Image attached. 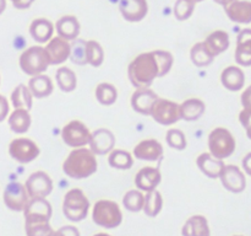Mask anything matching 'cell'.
Returning <instances> with one entry per match:
<instances>
[{
    "label": "cell",
    "mask_w": 251,
    "mask_h": 236,
    "mask_svg": "<svg viewBox=\"0 0 251 236\" xmlns=\"http://www.w3.org/2000/svg\"><path fill=\"white\" fill-rule=\"evenodd\" d=\"M173 63V54L168 51L145 52L129 64L127 78L136 88H150L156 79L163 78L171 71Z\"/></svg>",
    "instance_id": "obj_1"
},
{
    "label": "cell",
    "mask_w": 251,
    "mask_h": 236,
    "mask_svg": "<svg viewBox=\"0 0 251 236\" xmlns=\"http://www.w3.org/2000/svg\"><path fill=\"white\" fill-rule=\"evenodd\" d=\"M98 161L96 154L87 148H76L63 162V171L73 179H83L96 174Z\"/></svg>",
    "instance_id": "obj_2"
},
{
    "label": "cell",
    "mask_w": 251,
    "mask_h": 236,
    "mask_svg": "<svg viewBox=\"0 0 251 236\" xmlns=\"http://www.w3.org/2000/svg\"><path fill=\"white\" fill-rule=\"evenodd\" d=\"M19 65L25 74L29 76L43 74L50 65L46 48L42 46H32L22 52Z\"/></svg>",
    "instance_id": "obj_3"
},
{
    "label": "cell",
    "mask_w": 251,
    "mask_h": 236,
    "mask_svg": "<svg viewBox=\"0 0 251 236\" xmlns=\"http://www.w3.org/2000/svg\"><path fill=\"white\" fill-rule=\"evenodd\" d=\"M92 220L96 225L105 229H114L122 224L123 213L118 203L108 199L96 202L92 209Z\"/></svg>",
    "instance_id": "obj_4"
},
{
    "label": "cell",
    "mask_w": 251,
    "mask_h": 236,
    "mask_svg": "<svg viewBox=\"0 0 251 236\" xmlns=\"http://www.w3.org/2000/svg\"><path fill=\"white\" fill-rule=\"evenodd\" d=\"M90 201L82 189L73 188L66 192L63 201V213L70 221H81L87 216Z\"/></svg>",
    "instance_id": "obj_5"
},
{
    "label": "cell",
    "mask_w": 251,
    "mask_h": 236,
    "mask_svg": "<svg viewBox=\"0 0 251 236\" xmlns=\"http://www.w3.org/2000/svg\"><path fill=\"white\" fill-rule=\"evenodd\" d=\"M235 145L234 137L227 128L217 127L208 135V152L218 160L229 157L235 151Z\"/></svg>",
    "instance_id": "obj_6"
},
{
    "label": "cell",
    "mask_w": 251,
    "mask_h": 236,
    "mask_svg": "<svg viewBox=\"0 0 251 236\" xmlns=\"http://www.w3.org/2000/svg\"><path fill=\"white\" fill-rule=\"evenodd\" d=\"M91 134L87 125L81 120L74 119L70 120L68 124H65L61 129V139L68 147L74 148H83L88 145L91 139Z\"/></svg>",
    "instance_id": "obj_7"
},
{
    "label": "cell",
    "mask_w": 251,
    "mask_h": 236,
    "mask_svg": "<svg viewBox=\"0 0 251 236\" xmlns=\"http://www.w3.org/2000/svg\"><path fill=\"white\" fill-rule=\"evenodd\" d=\"M39 147L28 138H15L9 144V154L20 164H29L39 156Z\"/></svg>",
    "instance_id": "obj_8"
},
{
    "label": "cell",
    "mask_w": 251,
    "mask_h": 236,
    "mask_svg": "<svg viewBox=\"0 0 251 236\" xmlns=\"http://www.w3.org/2000/svg\"><path fill=\"white\" fill-rule=\"evenodd\" d=\"M150 116L162 125H172L180 119L179 103L167 98L158 97L151 107Z\"/></svg>",
    "instance_id": "obj_9"
},
{
    "label": "cell",
    "mask_w": 251,
    "mask_h": 236,
    "mask_svg": "<svg viewBox=\"0 0 251 236\" xmlns=\"http://www.w3.org/2000/svg\"><path fill=\"white\" fill-rule=\"evenodd\" d=\"M51 206L46 198H29L24 209L25 224L49 223L51 218Z\"/></svg>",
    "instance_id": "obj_10"
},
{
    "label": "cell",
    "mask_w": 251,
    "mask_h": 236,
    "mask_svg": "<svg viewBox=\"0 0 251 236\" xmlns=\"http://www.w3.org/2000/svg\"><path fill=\"white\" fill-rule=\"evenodd\" d=\"M5 206L14 211H24L29 201V196L25 184L20 182H11L7 184L2 193Z\"/></svg>",
    "instance_id": "obj_11"
},
{
    "label": "cell",
    "mask_w": 251,
    "mask_h": 236,
    "mask_svg": "<svg viewBox=\"0 0 251 236\" xmlns=\"http://www.w3.org/2000/svg\"><path fill=\"white\" fill-rule=\"evenodd\" d=\"M25 187L29 198H46L53 191V181L47 172L37 171L27 178Z\"/></svg>",
    "instance_id": "obj_12"
},
{
    "label": "cell",
    "mask_w": 251,
    "mask_h": 236,
    "mask_svg": "<svg viewBox=\"0 0 251 236\" xmlns=\"http://www.w3.org/2000/svg\"><path fill=\"white\" fill-rule=\"evenodd\" d=\"M218 178L223 187L233 193H240L247 187V178L242 170L235 165H225Z\"/></svg>",
    "instance_id": "obj_13"
},
{
    "label": "cell",
    "mask_w": 251,
    "mask_h": 236,
    "mask_svg": "<svg viewBox=\"0 0 251 236\" xmlns=\"http://www.w3.org/2000/svg\"><path fill=\"white\" fill-rule=\"evenodd\" d=\"M48 53L50 65H60L70 58L71 43L61 37H51L44 47Z\"/></svg>",
    "instance_id": "obj_14"
},
{
    "label": "cell",
    "mask_w": 251,
    "mask_h": 236,
    "mask_svg": "<svg viewBox=\"0 0 251 236\" xmlns=\"http://www.w3.org/2000/svg\"><path fill=\"white\" fill-rule=\"evenodd\" d=\"M132 156L142 161H161L163 157V145L156 139L141 140L132 150Z\"/></svg>",
    "instance_id": "obj_15"
},
{
    "label": "cell",
    "mask_w": 251,
    "mask_h": 236,
    "mask_svg": "<svg viewBox=\"0 0 251 236\" xmlns=\"http://www.w3.org/2000/svg\"><path fill=\"white\" fill-rule=\"evenodd\" d=\"M90 149L96 155L109 154L115 147V137L107 128H100L91 134Z\"/></svg>",
    "instance_id": "obj_16"
},
{
    "label": "cell",
    "mask_w": 251,
    "mask_h": 236,
    "mask_svg": "<svg viewBox=\"0 0 251 236\" xmlns=\"http://www.w3.org/2000/svg\"><path fill=\"white\" fill-rule=\"evenodd\" d=\"M119 11L127 22H140L149 14L147 0H120Z\"/></svg>",
    "instance_id": "obj_17"
},
{
    "label": "cell",
    "mask_w": 251,
    "mask_h": 236,
    "mask_svg": "<svg viewBox=\"0 0 251 236\" xmlns=\"http://www.w3.org/2000/svg\"><path fill=\"white\" fill-rule=\"evenodd\" d=\"M162 181V174L159 169L152 166L142 167L135 176V186L142 192H150L157 188Z\"/></svg>",
    "instance_id": "obj_18"
},
{
    "label": "cell",
    "mask_w": 251,
    "mask_h": 236,
    "mask_svg": "<svg viewBox=\"0 0 251 236\" xmlns=\"http://www.w3.org/2000/svg\"><path fill=\"white\" fill-rule=\"evenodd\" d=\"M158 98L157 93L152 91L150 88H137L135 92L131 95V107L134 111H136L140 115L150 116L151 112V107L154 103V101Z\"/></svg>",
    "instance_id": "obj_19"
},
{
    "label": "cell",
    "mask_w": 251,
    "mask_h": 236,
    "mask_svg": "<svg viewBox=\"0 0 251 236\" xmlns=\"http://www.w3.org/2000/svg\"><path fill=\"white\" fill-rule=\"evenodd\" d=\"M226 15L235 24H251V1L249 0H233L225 6Z\"/></svg>",
    "instance_id": "obj_20"
},
{
    "label": "cell",
    "mask_w": 251,
    "mask_h": 236,
    "mask_svg": "<svg viewBox=\"0 0 251 236\" xmlns=\"http://www.w3.org/2000/svg\"><path fill=\"white\" fill-rule=\"evenodd\" d=\"M235 61L240 66H251V29H244L237 37Z\"/></svg>",
    "instance_id": "obj_21"
},
{
    "label": "cell",
    "mask_w": 251,
    "mask_h": 236,
    "mask_svg": "<svg viewBox=\"0 0 251 236\" xmlns=\"http://www.w3.org/2000/svg\"><path fill=\"white\" fill-rule=\"evenodd\" d=\"M56 33L59 37L71 42L78 38V34L81 31V25L78 22L77 17L73 15H65L61 16L55 24Z\"/></svg>",
    "instance_id": "obj_22"
},
{
    "label": "cell",
    "mask_w": 251,
    "mask_h": 236,
    "mask_svg": "<svg viewBox=\"0 0 251 236\" xmlns=\"http://www.w3.org/2000/svg\"><path fill=\"white\" fill-rule=\"evenodd\" d=\"M221 83L227 90L239 91L245 85V74L240 66H227L221 74Z\"/></svg>",
    "instance_id": "obj_23"
},
{
    "label": "cell",
    "mask_w": 251,
    "mask_h": 236,
    "mask_svg": "<svg viewBox=\"0 0 251 236\" xmlns=\"http://www.w3.org/2000/svg\"><path fill=\"white\" fill-rule=\"evenodd\" d=\"M55 26L48 19H36L29 25V34L38 43H47L53 37Z\"/></svg>",
    "instance_id": "obj_24"
},
{
    "label": "cell",
    "mask_w": 251,
    "mask_h": 236,
    "mask_svg": "<svg viewBox=\"0 0 251 236\" xmlns=\"http://www.w3.org/2000/svg\"><path fill=\"white\" fill-rule=\"evenodd\" d=\"M203 44L206 46L207 51L216 58V57L225 53L229 48V34L226 31H223V30L213 31L212 33H210L206 37V39L203 41Z\"/></svg>",
    "instance_id": "obj_25"
},
{
    "label": "cell",
    "mask_w": 251,
    "mask_h": 236,
    "mask_svg": "<svg viewBox=\"0 0 251 236\" xmlns=\"http://www.w3.org/2000/svg\"><path fill=\"white\" fill-rule=\"evenodd\" d=\"M196 165H198L199 170L207 177L218 178L226 164L223 162V160H218L213 157L210 152H202L196 159Z\"/></svg>",
    "instance_id": "obj_26"
},
{
    "label": "cell",
    "mask_w": 251,
    "mask_h": 236,
    "mask_svg": "<svg viewBox=\"0 0 251 236\" xmlns=\"http://www.w3.org/2000/svg\"><path fill=\"white\" fill-rule=\"evenodd\" d=\"M206 111V105L200 98H188L179 105V116L180 119L193 122L202 117Z\"/></svg>",
    "instance_id": "obj_27"
},
{
    "label": "cell",
    "mask_w": 251,
    "mask_h": 236,
    "mask_svg": "<svg viewBox=\"0 0 251 236\" xmlns=\"http://www.w3.org/2000/svg\"><path fill=\"white\" fill-rule=\"evenodd\" d=\"M183 236H211L207 219L203 215H193L185 221L181 229Z\"/></svg>",
    "instance_id": "obj_28"
},
{
    "label": "cell",
    "mask_w": 251,
    "mask_h": 236,
    "mask_svg": "<svg viewBox=\"0 0 251 236\" xmlns=\"http://www.w3.org/2000/svg\"><path fill=\"white\" fill-rule=\"evenodd\" d=\"M28 88L33 97L36 98H46L51 95L54 90V85L51 79L48 75L39 74V75L31 76L28 81Z\"/></svg>",
    "instance_id": "obj_29"
},
{
    "label": "cell",
    "mask_w": 251,
    "mask_h": 236,
    "mask_svg": "<svg viewBox=\"0 0 251 236\" xmlns=\"http://www.w3.org/2000/svg\"><path fill=\"white\" fill-rule=\"evenodd\" d=\"M7 123H9L10 129L16 133V134H24V133L28 132L32 123L29 111L22 110V108H15L10 113L9 118H7Z\"/></svg>",
    "instance_id": "obj_30"
},
{
    "label": "cell",
    "mask_w": 251,
    "mask_h": 236,
    "mask_svg": "<svg viewBox=\"0 0 251 236\" xmlns=\"http://www.w3.org/2000/svg\"><path fill=\"white\" fill-rule=\"evenodd\" d=\"M11 103L14 108H22L29 111L33 103V95L29 91L28 86L20 84L11 92Z\"/></svg>",
    "instance_id": "obj_31"
},
{
    "label": "cell",
    "mask_w": 251,
    "mask_h": 236,
    "mask_svg": "<svg viewBox=\"0 0 251 236\" xmlns=\"http://www.w3.org/2000/svg\"><path fill=\"white\" fill-rule=\"evenodd\" d=\"M56 84L58 88H60L63 92H71L77 86V76L68 66H60L55 73Z\"/></svg>",
    "instance_id": "obj_32"
},
{
    "label": "cell",
    "mask_w": 251,
    "mask_h": 236,
    "mask_svg": "<svg viewBox=\"0 0 251 236\" xmlns=\"http://www.w3.org/2000/svg\"><path fill=\"white\" fill-rule=\"evenodd\" d=\"M162 208H163L162 194L157 189L146 192V194L144 196V206H142V210L145 211V214L147 216L154 218L161 213Z\"/></svg>",
    "instance_id": "obj_33"
},
{
    "label": "cell",
    "mask_w": 251,
    "mask_h": 236,
    "mask_svg": "<svg viewBox=\"0 0 251 236\" xmlns=\"http://www.w3.org/2000/svg\"><path fill=\"white\" fill-rule=\"evenodd\" d=\"M108 162L112 167L118 170H129L134 164V156L129 151L120 149H113L108 156Z\"/></svg>",
    "instance_id": "obj_34"
},
{
    "label": "cell",
    "mask_w": 251,
    "mask_h": 236,
    "mask_svg": "<svg viewBox=\"0 0 251 236\" xmlns=\"http://www.w3.org/2000/svg\"><path fill=\"white\" fill-rule=\"evenodd\" d=\"M190 59L196 66L199 68H203V66H207L215 60V57L207 51L206 46L203 44V42H198L196 44H194L193 48L190 49Z\"/></svg>",
    "instance_id": "obj_35"
},
{
    "label": "cell",
    "mask_w": 251,
    "mask_h": 236,
    "mask_svg": "<svg viewBox=\"0 0 251 236\" xmlns=\"http://www.w3.org/2000/svg\"><path fill=\"white\" fill-rule=\"evenodd\" d=\"M96 98L103 106H112L118 98V90L114 85L109 83L98 84L95 91Z\"/></svg>",
    "instance_id": "obj_36"
},
{
    "label": "cell",
    "mask_w": 251,
    "mask_h": 236,
    "mask_svg": "<svg viewBox=\"0 0 251 236\" xmlns=\"http://www.w3.org/2000/svg\"><path fill=\"white\" fill-rule=\"evenodd\" d=\"M86 61L93 68H98L104 61V51L96 41H86Z\"/></svg>",
    "instance_id": "obj_37"
},
{
    "label": "cell",
    "mask_w": 251,
    "mask_h": 236,
    "mask_svg": "<svg viewBox=\"0 0 251 236\" xmlns=\"http://www.w3.org/2000/svg\"><path fill=\"white\" fill-rule=\"evenodd\" d=\"M144 196L145 194L140 189H131L125 193L124 198H123V206L127 210L137 213V211L142 210V206H144Z\"/></svg>",
    "instance_id": "obj_38"
},
{
    "label": "cell",
    "mask_w": 251,
    "mask_h": 236,
    "mask_svg": "<svg viewBox=\"0 0 251 236\" xmlns=\"http://www.w3.org/2000/svg\"><path fill=\"white\" fill-rule=\"evenodd\" d=\"M71 43V52H70V58L74 64L77 65H85L87 64L86 61V41L80 38H76Z\"/></svg>",
    "instance_id": "obj_39"
},
{
    "label": "cell",
    "mask_w": 251,
    "mask_h": 236,
    "mask_svg": "<svg viewBox=\"0 0 251 236\" xmlns=\"http://www.w3.org/2000/svg\"><path fill=\"white\" fill-rule=\"evenodd\" d=\"M196 4L189 0H176L174 4V16L179 21H186L194 14Z\"/></svg>",
    "instance_id": "obj_40"
},
{
    "label": "cell",
    "mask_w": 251,
    "mask_h": 236,
    "mask_svg": "<svg viewBox=\"0 0 251 236\" xmlns=\"http://www.w3.org/2000/svg\"><path fill=\"white\" fill-rule=\"evenodd\" d=\"M166 142L172 149L176 150H184L186 148V137L180 129H176V128H172L168 129L166 134Z\"/></svg>",
    "instance_id": "obj_41"
},
{
    "label": "cell",
    "mask_w": 251,
    "mask_h": 236,
    "mask_svg": "<svg viewBox=\"0 0 251 236\" xmlns=\"http://www.w3.org/2000/svg\"><path fill=\"white\" fill-rule=\"evenodd\" d=\"M25 229L27 236H47L53 230L49 223L25 224Z\"/></svg>",
    "instance_id": "obj_42"
},
{
    "label": "cell",
    "mask_w": 251,
    "mask_h": 236,
    "mask_svg": "<svg viewBox=\"0 0 251 236\" xmlns=\"http://www.w3.org/2000/svg\"><path fill=\"white\" fill-rule=\"evenodd\" d=\"M47 236H80V231L73 225L61 226L58 230H51Z\"/></svg>",
    "instance_id": "obj_43"
},
{
    "label": "cell",
    "mask_w": 251,
    "mask_h": 236,
    "mask_svg": "<svg viewBox=\"0 0 251 236\" xmlns=\"http://www.w3.org/2000/svg\"><path fill=\"white\" fill-rule=\"evenodd\" d=\"M239 120L242 123L243 127L245 128V132H247V135L249 139H251V112H248V111L243 110L242 112L239 113Z\"/></svg>",
    "instance_id": "obj_44"
},
{
    "label": "cell",
    "mask_w": 251,
    "mask_h": 236,
    "mask_svg": "<svg viewBox=\"0 0 251 236\" xmlns=\"http://www.w3.org/2000/svg\"><path fill=\"white\" fill-rule=\"evenodd\" d=\"M10 112V105L7 98L4 95H0V122L5 120L7 118V115Z\"/></svg>",
    "instance_id": "obj_45"
},
{
    "label": "cell",
    "mask_w": 251,
    "mask_h": 236,
    "mask_svg": "<svg viewBox=\"0 0 251 236\" xmlns=\"http://www.w3.org/2000/svg\"><path fill=\"white\" fill-rule=\"evenodd\" d=\"M242 105L243 110L251 112V85L248 88H245L242 93Z\"/></svg>",
    "instance_id": "obj_46"
},
{
    "label": "cell",
    "mask_w": 251,
    "mask_h": 236,
    "mask_svg": "<svg viewBox=\"0 0 251 236\" xmlns=\"http://www.w3.org/2000/svg\"><path fill=\"white\" fill-rule=\"evenodd\" d=\"M14 5V7L19 10H26L28 7H31V5L33 4L36 0H10Z\"/></svg>",
    "instance_id": "obj_47"
},
{
    "label": "cell",
    "mask_w": 251,
    "mask_h": 236,
    "mask_svg": "<svg viewBox=\"0 0 251 236\" xmlns=\"http://www.w3.org/2000/svg\"><path fill=\"white\" fill-rule=\"evenodd\" d=\"M243 169L249 176H251V152L247 154L243 159Z\"/></svg>",
    "instance_id": "obj_48"
},
{
    "label": "cell",
    "mask_w": 251,
    "mask_h": 236,
    "mask_svg": "<svg viewBox=\"0 0 251 236\" xmlns=\"http://www.w3.org/2000/svg\"><path fill=\"white\" fill-rule=\"evenodd\" d=\"M213 1L218 5H222V6H227V5L230 4L233 0H213Z\"/></svg>",
    "instance_id": "obj_49"
},
{
    "label": "cell",
    "mask_w": 251,
    "mask_h": 236,
    "mask_svg": "<svg viewBox=\"0 0 251 236\" xmlns=\"http://www.w3.org/2000/svg\"><path fill=\"white\" fill-rule=\"evenodd\" d=\"M6 9V0H0V15Z\"/></svg>",
    "instance_id": "obj_50"
},
{
    "label": "cell",
    "mask_w": 251,
    "mask_h": 236,
    "mask_svg": "<svg viewBox=\"0 0 251 236\" xmlns=\"http://www.w3.org/2000/svg\"><path fill=\"white\" fill-rule=\"evenodd\" d=\"M93 236H112V235H109V234H107V233H98Z\"/></svg>",
    "instance_id": "obj_51"
},
{
    "label": "cell",
    "mask_w": 251,
    "mask_h": 236,
    "mask_svg": "<svg viewBox=\"0 0 251 236\" xmlns=\"http://www.w3.org/2000/svg\"><path fill=\"white\" fill-rule=\"evenodd\" d=\"M189 1L194 2V4H198V2H201V1H205V0H189Z\"/></svg>",
    "instance_id": "obj_52"
},
{
    "label": "cell",
    "mask_w": 251,
    "mask_h": 236,
    "mask_svg": "<svg viewBox=\"0 0 251 236\" xmlns=\"http://www.w3.org/2000/svg\"><path fill=\"white\" fill-rule=\"evenodd\" d=\"M233 236H243V235H233Z\"/></svg>",
    "instance_id": "obj_53"
},
{
    "label": "cell",
    "mask_w": 251,
    "mask_h": 236,
    "mask_svg": "<svg viewBox=\"0 0 251 236\" xmlns=\"http://www.w3.org/2000/svg\"><path fill=\"white\" fill-rule=\"evenodd\" d=\"M0 83H1V78H0Z\"/></svg>",
    "instance_id": "obj_54"
}]
</instances>
